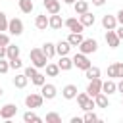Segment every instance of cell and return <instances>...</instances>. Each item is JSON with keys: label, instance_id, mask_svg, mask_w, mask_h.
Instances as JSON below:
<instances>
[{"label": "cell", "instance_id": "obj_27", "mask_svg": "<svg viewBox=\"0 0 123 123\" xmlns=\"http://www.w3.org/2000/svg\"><path fill=\"white\" fill-rule=\"evenodd\" d=\"M17 56H19V46L8 44V46H6V58H8V60H13V58H17Z\"/></svg>", "mask_w": 123, "mask_h": 123}, {"label": "cell", "instance_id": "obj_34", "mask_svg": "<svg viewBox=\"0 0 123 123\" xmlns=\"http://www.w3.org/2000/svg\"><path fill=\"white\" fill-rule=\"evenodd\" d=\"M98 119H100V117H98L92 110H88V111L85 113V117H83V121H85V123H92V121H98Z\"/></svg>", "mask_w": 123, "mask_h": 123}, {"label": "cell", "instance_id": "obj_6", "mask_svg": "<svg viewBox=\"0 0 123 123\" xmlns=\"http://www.w3.org/2000/svg\"><path fill=\"white\" fill-rule=\"evenodd\" d=\"M8 33L13 35V37H19V35L23 33V21H21L19 17L10 19V21H8Z\"/></svg>", "mask_w": 123, "mask_h": 123}, {"label": "cell", "instance_id": "obj_48", "mask_svg": "<svg viewBox=\"0 0 123 123\" xmlns=\"http://www.w3.org/2000/svg\"><path fill=\"white\" fill-rule=\"evenodd\" d=\"M121 104H123V100H121Z\"/></svg>", "mask_w": 123, "mask_h": 123}, {"label": "cell", "instance_id": "obj_38", "mask_svg": "<svg viewBox=\"0 0 123 123\" xmlns=\"http://www.w3.org/2000/svg\"><path fill=\"white\" fill-rule=\"evenodd\" d=\"M37 71H38V69H37L35 65H29V67H25V71H23V73H25V75H27V79L31 81V77H35V75H37Z\"/></svg>", "mask_w": 123, "mask_h": 123}, {"label": "cell", "instance_id": "obj_1", "mask_svg": "<svg viewBox=\"0 0 123 123\" xmlns=\"http://www.w3.org/2000/svg\"><path fill=\"white\" fill-rule=\"evenodd\" d=\"M29 58H31V62H33V65H35L37 69H42V67H46V63H48V58L44 56V52H42L40 48H33V50L29 52Z\"/></svg>", "mask_w": 123, "mask_h": 123}, {"label": "cell", "instance_id": "obj_24", "mask_svg": "<svg viewBox=\"0 0 123 123\" xmlns=\"http://www.w3.org/2000/svg\"><path fill=\"white\" fill-rule=\"evenodd\" d=\"M40 50H42V52H44V56H46V58H48V60H50V58H54V56H56V44H54V42H44V44H42V48H40Z\"/></svg>", "mask_w": 123, "mask_h": 123}, {"label": "cell", "instance_id": "obj_41", "mask_svg": "<svg viewBox=\"0 0 123 123\" xmlns=\"http://www.w3.org/2000/svg\"><path fill=\"white\" fill-rule=\"evenodd\" d=\"M115 17H117V23H119V25H123V10H119Z\"/></svg>", "mask_w": 123, "mask_h": 123}, {"label": "cell", "instance_id": "obj_23", "mask_svg": "<svg viewBox=\"0 0 123 123\" xmlns=\"http://www.w3.org/2000/svg\"><path fill=\"white\" fill-rule=\"evenodd\" d=\"M94 104H96L98 108H110V100H108V94H104V92H98V94L94 96Z\"/></svg>", "mask_w": 123, "mask_h": 123}, {"label": "cell", "instance_id": "obj_40", "mask_svg": "<svg viewBox=\"0 0 123 123\" xmlns=\"http://www.w3.org/2000/svg\"><path fill=\"white\" fill-rule=\"evenodd\" d=\"M115 33H117V37H119V40H123V25H119V27H115Z\"/></svg>", "mask_w": 123, "mask_h": 123}, {"label": "cell", "instance_id": "obj_30", "mask_svg": "<svg viewBox=\"0 0 123 123\" xmlns=\"http://www.w3.org/2000/svg\"><path fill=\"white\" fill-rule=\"evenodd\" d=\"M85 77L90 81V79H98L100 77V69L98 67H94V65H90L88 69H85Z\"/></svg>", "mask_w": 123, "mask_h": 123}, {"label": "cell", "instance_id": "obj_43", "mask_svg": "<svg viewBox=\"0 0 123 123\" xmlns=\"http://www.w3.org/2000/svg\"><path fill=\"white\" fill-rule=\"evenodd\" d=\"M117 92H121V94H123V79L117 83Z\"/></svg>", "mask_w": 123, "mask_h": 123}, {"label": "cell", "instance_id": "obj_9", "mask_svg": "<svg viewBox=\"0 0 123 123\" xmlns=\"http://www.w3.org/2000/svg\"><path fill=\"white\" fill-rule=\"evenodd\" d=\"M98 92H102V79L98 77V79H90L88 81V86H86V94L88 96H96Z\"/></svg>", "mask_w": 123, "mask_h": 123}, {"label": "cell", "instance_id": "obj_25", "mask_svg": "<svg viewBox=\"0 0 123 123\" xmlns=\"http://www.w3.org/2000/svg\"><path fill=\"white\" fill-rule=\"evenodd\" d=\"M73 10H75L77 15H81V13L88 12V2L86 0H77V2H73Z\"/></svg>", "mask_w": 123, "mask_h": 123}, {"label": "cell", "instance_id": "obj_26", "mask_svg": "<svg viewBox=\"0 0 123 123\" xmlns=\"http://www.w3.org/2000/svg\"><path fill=\"white\" fill-rule=\"evenodd\" d=\"M17 2H19V10H21L23 13H31V12L35 10L33 0H17Z\"/></svg>", "mask_w": 123, "mask_h": 123}, {"label": "cell", "instance_id": "obj_11", "mask_svg": "<svg viewBox=\"0 0 123 123\" xmlns=\"http://www.w3.org/2000/svg\"><path fill=\"white\" fill-rule=\"evenodd\" d=\"M15 113H17V106H15V104H4V106L0 108V117L6 119V121H10Z\"/></svg>", "mask_w": 123, "mask_h": 123}, {"label": "cell", "instance_id": "obj_44", "mask_svg": "<svg viewBox=\"0 0 123 123\" xmlns=\"http://www.w3.org/2000/svg\"><path fill=\"white\" fill-rule=\"evenodd\" d=\"M6 58V46H0V60Z\"/></svg>", "mask_w": 123, "mask_h": 123}, {"label": "cell", "instance_id": "obj_14", "mask_svg": "<svg viewBox=\"0 0 123 123\" xmlns=\"http://www.w3.org/2000/svg\"><path fill=\"white\" fill-rule=\"evenodd\" d=\"M119 23H117V17L115 15H110V13H106L104 17H102V27L106 29V31H110V29H115Z\"/></svg>", "mask_w": 123, "mask_h": 123}, {"label": "cell", "instance_id": "obj_28", "mask_svg": "<svg viewBox=\"0 0 123 123\" xmlns=\"http://www.w3.org/2000/svg\"><path fill=\"white\" fill-rule=\"evenodd\" d=\"M23 121H25V123H40V121H42V117H38L37 113H33V111L29 110V111H25V113H23Z\"/></svg>", "mask_w": 123, "mask_h": 123}, {"label": "cell", "instance_id": "obj_32", "mask_svg": "<svg viewBox=\"0 0 123 123\" xmlns=\"http://www.w3.org/2000/svg\"><path fill=\"white\" fill-rule=\"evenodd\" d=\"M46 75H48V77H58V75H60L58 63H46Z\"/></svg>", "mask_w": 123, "mask_h": 123}, {"label": "cell", "instance_id": "obj_13", "mask_svg": "<svg viewBox=\"0 0 123 123\" xmlns=\"http://www.w3.org/2000/svg\"><path fill=\"white\" fill-rule=\"evenodd\" d=\"M42 4H44L46 12H48L50 15H52V13H60V10H62L60 0H42Z\"/></svg>", "mask_w": 123, "mask_h": 123}, {"label": "cell", "instance_id": "obj_19", "mask_svg": "<svg viewBox=\"0 0 123 123\" xmlns=\"http://www.w3.org/2000/svg\"><path fill=\"white\" fill-rule=\"evenodd\" d=\"M13 86L15 88H25L27 86V83H29V79H27V75L25 73H15V77H13Z\"/></svg>", "mask_w": 123, "mask_h": 123}, {"label": "cell", "instance_id": "obj_35", "mask_svg": "<svg viewBox=\"0 0 123 123\" xmlns=\"http://www.w3.org/2000/svg\"><path fill=\"white\" fill-rule=\"evenodd\" d=\"M8 62H10V69H21V67H23V62H21L19 56L13 58V60H8Z\"/></svg>", "mask_w": 123, "mask_h": 123}, {"label": "cell", "instance_id": "obj_45", "mask_svg": "<svg viewBox=\"0 0 123 123\" xmlns=\"http://www.w3.org/2000/svg\"><path fill=\"white\" fill-rule=\"evenodd\" d=\"M83 117H71V123H81Z\"/></svg>", "mask_w": 123, "mask_h": 123}, {"label": "cell", "instance_id": "obj_5", "mask_svg": "<svg viewBox=\"0 0 123 123\" xmlns=\"http://www.w3.org/2000/svg\"><path fill=\"white\" fill-rule=\"evenodd\" d=\"M42 102H44L42 94L31 92V94H27V96H25V106H27L29 110H33V108H40V106H42Z\"/></svg>", "mask_w": 123, "mask_h": 123}, {"label": "cell", "instance_id": "obj_16", "mask_svg": "<svg viewBox=\"0 0 123 123\" xmlns=\"http://www.w3.org/2000/svg\"><path fill=\"white\" fill-rule=\"evenodd\" d=\"M77 85H65L63 88H62V96L65 98V100H73L75 96H77Z\"/></svg>", "mask_w": 123, "mask_h": 123}, {"label": "cell", "instance_id": "obj_31", "mask_svg": "<svg viewBox=\"0 0 123 123\" xmlns=\"http://www.w3.org/2000/svg\"><path fill=\"white\" fill-rule=\"evenodd\" d=\"M31 83H33L35 86H42V85L46 83V75H44V73H40V71H37V75H35V77H31Z\"/></svg>", "mask_w": 123, "mask_h": 123}, {"label": "cell", "instance_id": "obj_2", "mask_svg": "<svg viewBox=\"0 0 123 123\" xmlns=\"http://www.w3.org/2000/svg\"><path fill=\"white\" fill-rule=\"evenodd\" d=\"M75 98H77L79 108H81V110H85V111H88V110H94V108H96L94 98H92V96H88L86 92H81V94L77 92V96H75Z\"/></svg>", "mask_w": 123, "mask_h": 123}, {"label": "cell", "instance_id": "obj_10", "mask_svg": "<svg viewBox=\"0 0 123 123\" xmlns=\"http://www.w3.org/2000/svg\"><path fill=\"white\" fill-rule=\"evenodd\" d=\"M40 94H42L44 100H54L56 94H58V88H56L54 85H50V83H44V85L40 86Z\"/></svg>", "mask_w": 123, "mask_h": 123}, {"label": "cell", "instance_id": "obj_37", "mask_svg": "<svg viewBox=\"0 0 123 123\" xmlns=\"http://www.w3.org/2000/svg\"><path fill=\"white\" fill-rule=\"evenodd\" d=\"M10 71V62H8V58H2L0 60V73L4 75V73H8Z\"/></svg>", "mask_w": 123, "mask_h": 123}, {"label": "cell", "instance_id": "obj_39", "mask_svg": "<svg viewBox=\"0 0 123 123\" xmlns=\"http://www.w3.org/2000/svg\"><path fill=\"white\" fill-rule=\"evenodd\" d=\"M8 44H10V35L0 31V46H8Z\"/></svg>", "mask_w": 123, "mask_h": 123}, {"label": "cell", "instance_id": "obj_33", "mask_svg": "<svg viewBox=\"0 0 123 123\" xmlns=\"http://www.w3.org/2000/svg\"><path fill=\"white\" fill-rule=\"evenodd\" d=\"M46 123H62V115L56 111H50L46 113Z\"/></svg>", "mask_w": 123, "mask_h": 123}, {"label": "cell", "instance_id": "obj_46", "mask_svg": "<svg viewBox=\"0 0 123 123\" xmlns=\"http://www.w3.org/2000/svg\"><path fill=\"white\" fill-rule=\"evenodd\" d=\"M73 2H77V0H63V4H69V6H73Z\"/></svg>", "mask_w": 123, "mask_h": 123}, {"label": "cell", "instance_id": "obj_22", "mask_svg": "<svg viewBox=\"0 0 123 123\" xmlns=\"http://www.w3.org/2000/svg\"><path fill=\"white\" fill-rule=\"evenodd\" d=\"M35 27H37L38 31H46V27H48V17H46L44 13H38V15L35 17Z\"/></svg>", "mask_w": 123, "mask_h": 123}, {"label": "cell", "instance_id": "obj_15", "mask_svg": "<svg viewBox=\"0 0 123 123\" xmlns=\"http://www.w3.org/2000/svg\"><path fill=\"white\" fill-rule=\"evenodd\" d=\"M62 25H63V19H62V15H58V13H52V15L48 17V27H50V29H54V31H60V29H62Z\"/></svg>", "mask_w": 123, "mask_h": 123}, {"label": "cell", "instance_id": "obj_7", "mask_svg": "<svg viewBox=\"0 0 123 123\" xmlns=\"http://www.w3.org/2000/svg\"><path fill=\"white\" fill-rule=\"evenodd\" d=\"M108 77L110 79H123V63L115 62V63L108 65Z\"/></svg>", "mask_w": 123, "mask_h": 123}, {"label": "cell", "instance_id": "obj_12", "mask_svg": "<svg viewBox=\"0 0 123 123\" xmlns=\"http://www.w3.org/2000/svg\"><path fill=\"white\" fill-rule=\"evenodd\" d=\"M106 42H108V46L110 48H117L119 46V37H117V33H115V29H110V31H106Z\"/></svg>", "mask_w": 123, "mask_h": 123}, {"label": "cell", "instance_id": "obj_18", "mask_svg": "<svg viewBox=\"0 0 123 123\" xmlns=\"http://www.w3.org/2000/svg\"><path fill=\"white\" fill-rule=\"evenodd\" d=\"M102 92L104 94H113V92H117V83L113 81V79H108V81H104L102 83Z\"/></svg>", "mask_w": 123, "mask_h": 123}, {"label": "cell", "instance_id": "obj_8", "mask_svg": "<svg viewBox=\"0 0 123 123\" xmlns=\"http://www.w3.org/2000/svg\"><path fill=\"white\" fill-rule=\"evenodd\" d=\"M63 25H65L71 33H83V29H85V25H83L77 17H67V19L63 21Z\"/></svg>", "mask_w": 123, "mask_h": 123}, {"label": "cell", "instance_id": "obj_20", "mask_svg": "<svg viewBox=\"0 0 123 123\" xmlns=\"http://www.w3.org/2000/svg\"><path fill=\"white\" fill-rule=\"evenodd\" d=\"M58 67H60V71H69V69L73 67V60H71L69 56H60Z\"/></svg>", "mask_w": 123, "mask_h": 123}, {"label": "cell", "instance_id": "obj_36", "mask_svg": "<svg viewBox=\"0 0 123 123\" xmlns=\"http://www.w3.org/2000/svg\"><path fill=\"white\" fill-rule=\"evenodd\" d=\"M8 21H10V19L6 17V13H4V12H0V31H2V33H4V31H8Z\"/></svg>", "mask_w": 123, "mask_h": 123}, {"label": "cell", "instance_id": "obj_21", "mask_svg": "<svg viewBox=\"0 0 123 123\" xmlns=\"http://www.w3.org/2000/svg\"><path fill=\"white\" fill-rule=\"evenodd\" d=\"M79 21H81L85 27H92V25H94V21H96V17H94L90 12H85V13H81V15H79Z\"/></svg>", "mask_w": 123, "mask_h": 123}, {"label": "cell", "instance_id": "obj_29", "mask_svg": "<svg viewBox=\"0 0 123 123\" xmlns=\"http://www.w3.org/2000/svg\"><path fill=\"white\" fill-rule=\"evenodd\" d=\"M65 40H67L71 46H79L81 40H83V35H81V33H69V37H67Z\"/></svg>", "mask_w": 123, "mask_h": 123}, {"label": "cell", "instance_id": "obj_4", "mask_svg": "<svg viewBox=\"0 0 123 123\" xmlns=\"http://www.w3.org/2000/svg\"><path fill=\"white\" fill-rule=\"evenodd\" d=\"M71 60H73V67H77V69H83V71H85V69H88V67L92 65V63H90V60L86 58V54H83V52L75 54Z\"/></svg>", "mask_w": 123, "mask_h": 123}, {"label": "cell", "instance_id": "obj_17", "mask_svg": "<svg viewBox=\"0 0 123 123\" xmlns=\"http://www.w3.org/2000/svg\"><path fill=\"white\" fill-rule=\"evenodd\" d=\"M71 48H73V46H71L67 40H60V42L56 44V54H58V56H67V54L71 52Z\"/></svg>", "mask_w": 123, "mask_h": 123}, {"label": "cell", "instance_id": "obj_42", "mask_svg": "<svg viewBox=\"0 0 123 123\" xmlns=\"http://www.w3.org/2000/svg\"><path fill=\"white\" fill-rule=\"evenodd\" d=\"M92 4L100 8V6H104V4H106V0H92Z\"/></svg>", "mask_w": 123, "mask_h": 123}, {"label": "cell", "instance_id": "obj_3", "mask_svg": "<svg viewBox=\"0 0 123 123\" xmlns=\"http://www.w3.org/2000/svg\"><path fill=\"white\" fill-rule=\"evenodd\" d=\"M77 48H79V52H83V54L88 56V54H94V52L98 50V42H96L94 38H83Z\"/></svg>", "mask_w": 123, "mask_h": 123}, {"label": "cell", "instance_id": "obj_47", "mask_svg": "<svg viewBox=\"0 0 123 123\" xmlns=\"http://www.w3.org/2000/svg\"><path fill=\"white\" fill-rule=\"evenodd\" d=\"M2 94H4V88H2V86H0V96H2Z\"/></svg>", "mask_w": 123, "mask_h": 123}]
</instances>
